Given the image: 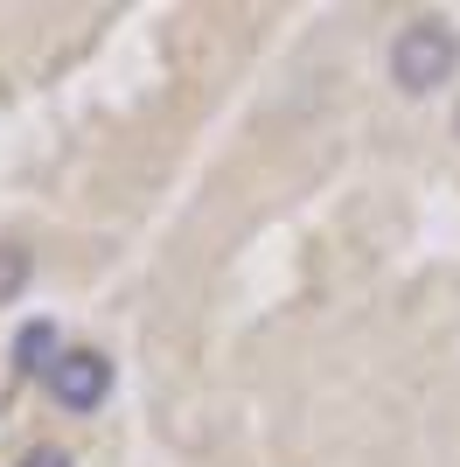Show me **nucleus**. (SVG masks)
I'll use <instances>...</instances> for the list:
<instances>
[{"label": "nucleus", "mask_w": 460, "mask_h": 467, "mask_svg": "<svg viewBox=\"0 0 460 467\" xmlns=\"http://www.w3.org/2000/svg\"><path fill=\"white\" fill-rule=\"evenodd\" d=\"M28 273H36V265H28V252H21V244H0V307H7V300H21Z\"/></svg>", "instance_id": "nucleus-4"}, {"label": "nucleus", "mask_w": 460, "mask_h": 467, "mask_svg": "<svg viewBox=\"0 0 460 467\" xmlns=\"http://www.w3.org/2000/svg\"><path fill=\"white\" fill-rule=\"evenodd\" d=\"M49 398H57L63 411H84V419H91V411L112 398V356H98V349H63V363L49 370Z\"/></svg>", "instance_id": "nucleus-2"}, {"label": "nucleus", "mask_w": 460, "mask_h": 467, "mask_svg": "<svg viewBox=\"0 0 460 467\" xmlns=\"http://www.w3.org/2000/svg\"><path fill=\"white\" fill-rule=\"evenodd\" d=\"M21 467H70V453L63 447H36V453H21Z\"/></svg>", "instance_id": "nucleus-5"}, {"label": "nucleus", "mask_w": 460, "mask_h": 467, "mask_svg": "<svg viewBox=\"0 0 460 467\" xmlns=\"http://www.w3.org/2000/svg\"><path fill=\"white\" fill-rule=\"evenodd\" d=\"M454 63H460V36H454V21L440 15H419V21H404L398 42H391V84L398 91H440L446 78H454Z\"/></svg>", "instance_id": "nucleus-1"}, {"label": "nucleus", "mask_w": 460, "mask_h": 467, "mask_svg": "<svg viewBox=\"0 0 460 467\" xmlns=\"http://www.w3.org/2000/svg\"><path fill=\"white\" fill-rule=\"evenodd\" d=\"M57 363H63V356H57V328H49V321H28V328L15 335V370H28V377L42 370V377H49Z\"/></svg>", "instance_id": "nucleus-3"}]
</instances>
